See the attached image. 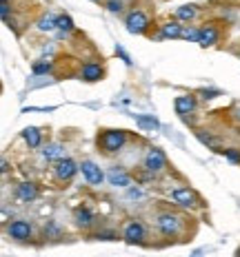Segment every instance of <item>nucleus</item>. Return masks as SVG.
Returning <instances> with one entry per match:
<instances>
[{"label":"nucleus","instance_id":"obj_7","mask_svg":"<svg viewBox=\"0 0 240 257\" xmlns=\"http://www.w3.org/2000/svg\"><path fill=\"white\" fill-rule=\"evenodd\" d=\"M7 235L16 242H27V239H31V235H34V226H31V222H27V219H14V222L7 224Z\"/></svg>","mask_w":240,"mask_h":257},{"label":"nucleus","instance_id":"obj_14","mask_svg":"<svg viewBox=\"0 0 240 257\" xmlns=\"http://www.w3.org/2000/svg\"><path fill=\"white\" fill-rule=\"evenodd\" d=\"M183 23L180 20H172V23H165L160 27V34H158V40H178L183 38Z\"/></svg>","mask_w":240,"mask_h":257},{"label":"nucleus","instance_id":"obj_32","mask_svg":"<svg viewBox=\"0 0 240 257\" xmlns=\"http://www.w3.org/2000/svg\"><path fill=\"white\" fill-rule=\"evenodd\" d=\"M9 12H12V7H9V3H0V16L5 18H9Z\"/></svg>","mask_w":240,"mask_h":257},{"label":"nucleus","instance_id":"obj_19","mask_svg":"<svg viewBox=\"0 0 240 257\" xmlns=\"http://www.w3.org/2000/svg\"><path fill=\"white\" fill-rule=\"evenodd\" d=\"M196 16H198V7L196 5H183V7L176 9V20H180V23H191Z\"/></svg>","mask_w":240,"mask_h":257},{"label":"nucleus","instance_id":"obj_3","mask_svg":"<svg viewBox=\"0 0 240 257\" xmlns=\"http://www.w3.org/2000/svg\"><path fill=\"white\" fill-rule=\"evenodd\" d=\"M51 171H53V178H56V182L67 184V182H71L73 178H76V173L80 171V167L73 162L71 158H62V160H58V162L53 164Z\"/></svg>","mask_w":240,"mask_h":257},{"label":"nucleus","instance_id":"obj_21","mask_svg":"<svg viewBox=\"0 0 240 257\" xmlns=\"http://www.w3.org/2000/svg\"><path fill=\"white\" fill-rule=\"evenodd\" d=\"M56 29L58 31H65V34H71V31H76V23L71 20V16H69V14H58Z\"/></svg>","mask_w":240,"mask_h":257},{"label":"nucleus","instance_id":"obj_29","mask_svg":"<svg viewBox=\"0 0 240 257\" xmlns=\"http://www.w3.org/2000/svg\"><path fill=\"white\" fill-rule=\"evenodd\" d=\"M105 9L107 12H111V14H120L122 12V0H107Z\"/></svg>","mask_w":240,"mask_h":257},{"label":"nucleus","instance_id":"obj_5","mask_svg":"<svg viewBox=\"0 0 240 257\" xmlns=\"http://www.w3.org/2000/svg\"><path fill=\"white\" fill-rule=\"evenodd\" d=\"M147 237V226L140 222V219H129L122 228V239L127 244H142Z\"/></svg>","mask_w":240,"mask_h":257},{"label":"nucleus","instance_id":"obj_2","mask_svg":"<svg viewBox=\"0 0 240 257\" xmlns=\"http://www.w3.org/2000/svg\"><path fill=\"white\" fill-rule=\"evenodd\" d=\"M156 228L165 237H176L183 228V219H180L176 213H160L156 217Z\"/></svg>","mask_w":240,"mask_h":257},{"label":"nucleus","instance_id":"obj_9","mask_svg":"<svg viewBox=\"0 0 240 257\" xmlns=\"http://www.w3.org/2000/svg\"><path fill=\"white\" fill-rule=\"evenodd\" d=\"M103 78H105V67H103V62H98V60L85 62L83 69H80V80H83V82L94 84V82H100Z\"/></svg>","mask_w":240,"mask_h":257},{"label":"nucleus","instance_id":"obj_12","mask_svg":"<svg viewBox=\"0 0 240 257\" xmlns=\"http://www.w3.org/2000/svg\"><path fill=\"white\" fill-rule=\"evenodd\" d=\"M73 222H76V226L83 228V231H92L94 224H96V215H94L92 208L78 206L76 211H73Z\"/></svg>","mask_w":240,"mask_h":257},{"label":"nucleus","instance_id":"obj_18","mask_svg":"<svg viewBox=\"0 0 240 257\" xmlns=\"http://www.w3.org/2000/svg\"><path fill=\"white\" fill-rule=\"evenodd\" d=\"M20 136H23V140L29 149H40L42 147V131L38 126H27V128H23Z\"/></svg>","mask_w":240,"mask_h":257},{"label":"nucleus","instance_id":"obj_4","mask_svg":"<svg viewBox=\"0 0 240 257\" xmlns=\"http://www.w3.org/2000/svg\"><path fill=\"white\" fill-rule=\"evenodd\" d=\"M125 27L127 31L133 36H145L149 31V18L145 16V12H140V9H133L125 16Z\"/></svg>","mask_w":240,"mask_h":257},{"label":"nucleus","instance_id":"obj_15","mask_svg":"<svg viewBox=\"0 0 240 257\" xmlns=\"http://www.w3.org/2000/svg\"><path fill=\"white\" fill-rule=\"evenodd\" d=\"M196 106H198V102H196V98H194V95H189V93L178 95V98L174 100V109H176V113H178L180 117L194 113Z\"/></svg>","mask_w":240,"mask_h":257},{"label":"nucleus","instance_id":"obj_13","mask_svg":"<svg viewBox=\"0 0 240 257\" xmlns=\"http://www.w3.org/2000/svg\"><path fill=\"white\" fill-rule=\"evenodd\" d=\"M218 38H220V29H218L213 23H207L200 27V38H198V45L200 47H213L218 42Z\"/></svg>","mask_w":240,"mask_h":257},{"label":"nucleus","instance_id":"obj_30","mask_svg":"<svg viewBox=\"0 0 240 257\" xmlns=\"http://www.w3.org/2000/svg\"><path fill=\"white\" fill-rule=\"evenodd\" d=\"M198 95L202 100H213V98H220V91L218 89H200Z\"/></svg>","mask_w":240,"mask_h":257},{"label":"nucleus","instance_id":"obj_33","mask_svg":"<svg viewBox=\"0 0 240 257\" xmlns=\"http://www.w3.org/2000/svg\"><path fill=\"white\" fill-rule=\"evenodd\" d=\"M127 195L131 197V200H140V197H145V193H142L140 189H129V193Z\"/></svg>","mask_w":240,"mask_h":257},{"label":"nucleus","instance_id":"obj_36","mask_svg":"<svg viewBox=\"0 0 240 257\" xmlns=\"http://www.w3.org/2000/svg\"><path fill=\"white\" fill-rule=\"evenodd\" d=\"M3 3H9V0H3Z\"/></svg>","mask_w":240,"mask_h":257},{"label":"nucleus","instance_id":"obj_17","mask_svg":"<svg viewBox=\"0 0 240 257\" xmlns=\"http://www.w3.org/2000/svg\"><path fill=\"white\" fill-rule=\"evenodd\" d=\"M42 160H47V162H58V160L65 158V147H62L60 142H47L45 147H42Z\"/></svg>","mask_w":240,"mask_h":257},{"label":"nucleus","instance_id":"obj_34","mask_svg":"<svg viewBox=\"0 0 240 257\" xmlns=\"http://www.w3.org/2000/svg\"><path fill=\"white\" fill-rule=\"evenodd\" d=\"M0 171H3V175H7V173H9V162H7L5 158H3V162H0Z\"/></svg>","mask_w":240,"mask_h":257},{"label":"nucleus","instance_id":"obj_16","mask_svg":"<svg viewBox=\"0 0 240 257\" xmlns=\"http://www.w3.org/2000/svg\"><path fill=\"white\" fill-rule=\"evenodd\" d=\"M38 184H34V182H20L18 186H16V197H18L20 202H34L36 197H38Z\"/></svg>","mask_w":240,"mask_h":257},{"label":"nucleus","instance_id":"obj_20","mask_svg":"<svg viewBox=\"0 0 240 257\" xmlns=\"http://www.w3.org/2000/svg\"><path fill=\"white\" fill-rule=\"evenodd\" d=\"M133 120H136V124L142 128V131H158L160 128V122L156 120L153 115H133Z\"/></svg>","mask_w":240,"mask_h":257},{"label":"nucleus","instance_id":"obj_22","mask_svg":"<svg viewBox=\"0 0 240 257\" xmlns=\"http://www.w3.org/2000/svg\"><path fill=\"white\" fill-rule=\"evenodd\" d=\"M56 18L58 16L56 14H51V12H45L38 18V23H36V27H38L40 31H53L56 29Z\"/></svg>","mask_w":240,"mask_h":257},{"label":"nucleus","instance_id":"obj_24","mask_svg":"<svg viewBox=\"0 0 240 257\" xmlns=\"http://www.w3.org/2000/svg\"><path fill=\"white\" fill-rule=\"evenodd\" d=\"M196 138H198V140H200L202 144H205V147L216 149V151H218V140L211 136L209 131H205V128H196Z\"/></svg>","mask_w":240,"mask_h":257},{"label":"nucleus","instance_id":"obj_28","mask_svg":"<svg viewBox=\"0 0 240 257\" xmlns=\"http://www.w3.org/2000/svg\"><path fill=\"white\" fill-rule=\"evenodd\" d=\"M222 155H225V160L227 162H231V164H240V149H222L220 151Z\"/></svg>","mask_w":240,"mask_h":257},{"label":"nucleus","instance_id":"obj_26","mask_svg":"<svg viewBox=\"0 0 240 257\" xmlns=\"http://www.w3.org/2000/svg\"><path fill=\"white\" fill-rule=\"evenodd\" d=\"M62 235V228L58 226L56 222H47L45 224V237L47 239H56V237H60Z\"/></svg>","mask_w":240,"mask_h":257},{"label":"nucleus","instance_id":"obj_6","mask_svg":"<svg viewBox=\"0 0 240 257\" xmlns=\"http://www.w3.org/2000/svg\"><path fill=\"white\" fill-rule=\"evenodd\" d=\"M169 197H172L176 204L183 206V208H196V206H200L198 195H196V191L189 189V186H178V189H174L172 193H169Z\"/></svg>","mask_w":240,"mask_h":257},{"label":"nucleus","instance_id":"obj_8","mask_svg":"<svg viewBox=\"0 0 240 257\" xmlns=\"http://www.w3.org/2000/svg\"><path fill=\"white\" fill-rule=\"evenodd\" d=\"M142 164H145L149 171H153V173H163V171L167 169V155L163 153V149L151 147L145 153V160H142Z\"/></svg>","mask_w":240,"mask_h":257},{"label":"nucleus","instance_id":"obj_35","mask_svg":"<svg viewBox=\"0 0 240 257\" xmlns=\"http://www.w3.org/2000/svg\"><path fill=\"white\" fill-rule=\"evenodd\" d=\"M92 3H100V0H92Z\"/></svg>","mask_w":240,"mask_h":257},{"label":"nucleus","instance_id":"obj_23","mask_svg":"<svg viewBox=\"0 0 240 257\" xmlns=\"http://www.w3.org/2000/svg\"><path fill=\"white\" fill-rule=\"evenodd\" d=\"M53 71V62L51 60H36L31 64V73L34 76H47V73Z\"/></svg>","mask_w":240,"mask_h":257},{"label":"nucleus","instance_id":"obj_10","mask_svg":"<svg viewBox=\"0 0 240 257\" xmlns=\"http://www.w3.org/2000/svg\"><path fill=\"white\" fill-rule=\"evenodd\" d=\"M80 171H83V178L89 182V184L94 186H100L105 182V173L103 169L98 167V164L94 162V160H83V164H80Z\"/></svg>","mask_w":240,"mask_h":257},{"label":"nucleus","instance_id":"obj_31","mask_svg":"<svg viewBox=\"0 0 240 257\" xmlns=\"http://www.w3.org/2000/svg\"><path fill=\"white\" fill-rule=\"evenodd\" d=\"M116 56H120V58H122V62H125V64H127V67H131V58H129V56H127V51H125V49H122V47H120V45H116Z\"/></svg>","mask_w":240,"mask_h":257},{"label":"nucleus","instance_id":"obj_1","mask_svg":"<svg viewBox=\"0 0 240 257\" xmlns=\"http://www.w3.org/2000/svg\"><path fill=\"white\" fill-rule=\"evenodd\" d=\"M127 140H129V136L122 128H103L98 133V138H96V144H98V149L105 155H114L125 149Z\"/></svg>","mask_w":240,"mask_h":257},{"label":"nucleus","instance_id":"obj_25","mask_svg":"<svg viewBox=\"0 0 240 257\" xmlns=\"http://www.w3.org/2000/svg\"><path fill=\"white\" fill-rule=\"evenodd\" d=\"M89 239H96V242H114V239H118V235H116V231H111V228H103V231H96L89 235Z\"/></svg>","mask_w":240,"mask_h":257},{"label":"nucleus","instance_id":"obj_27","mask_svg":"<svg viewBox=\"0 0 240 257\" xmlns=\"http://www.w3.org/2000/svg\"><path fill=\"white\" fill-rule=\"evenodd\" d=\"M198 38H200V27H185L183 29V40L198 42Z\"/></svg>","mask_w":240,"mask_h":257},{"label":"nucleus","instance_id":"obj_11","mask_svg":"<svg viewBox=\"0 0 240 257\" xmlns=\"http://www.w3.org/2000/svg\"><path fill=\"white\" fill-rule=\"evenodd\" d=\"M131 180H133V175L127 173V171L120 167H111L109 173H107V182H109L111 186H120V189H129Z\"/></svg>","mask_w":240,"mask_h":257}]
</instances>
